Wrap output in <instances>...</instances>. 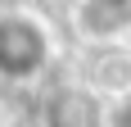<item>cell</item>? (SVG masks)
Wrapping results in <instances>:
<instances>
[{"mask_svg": "<svg viewBox=\"0 0 131 127\" xmlns=\"http://www.w3.org/2000/svg\"><path fill=\"white\" fill-rule=\"evenodd\" d=\"M54 59V32L36 9H5L0 14V82L27 86Z\"/></svg>", "mask_w": 131, "mask_h": 127, "instance_id": "obj_1", "label": "cell"}, {"mask_svg": "<svg viewBox=\"0 0 131 127\" xmlns=\"http://www.w3.org/2000/svg\"><path fill=\"white\" fill-rule=\"evenodd\" d=\"M108 127H131V91L113 100V109H108Z\"/></svg>", "mask_w": 131, "mask_h": 127, "instance_id": "obj_2", "label": "cell"}]
</instances>
